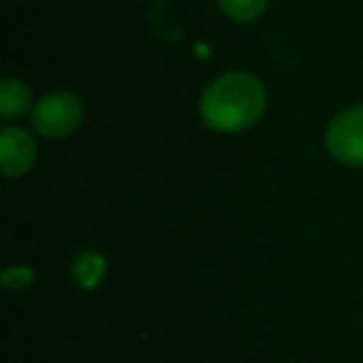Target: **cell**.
Listing matches in <instances>:
<instances>
[{
  "instance_id": "obj_5",
  "label": "cell",
  "mask_w": 363,
  "mask_h": 363,
  "mask_svg": "<svg viewBox=\"0 0 363 363\" xmlns=\"http://www.w3.org/2000/svg\"><path fill=\"white\" fill-rule=\"evenodd\" d=\"M30 107V90L23 80L6 77L0 85V112L6 120H16Z\"/></svg>"
},
{
  "instance_id": "obj_6",
  "label": "cell",
  "mask_w": 363,
  "mask_h": 363,
  "mask_svg": "<svg viewBox=\"0 0 363 363\" xmlns=\"http://www.w3.org/2000/svg\"><path fill=\"white\" fill-rule=\"evenodd\" d=\"M269 0H219L224 16L237 23H252L267 11Z\"/></svg>"
},
{
  "instance_id": "obj_7",
  "label": "cell",
  "mask_w": 363,
  "mask_h": 363,
  "mask_svg": "<svg viewBox=\"0 0 363 363\" xmlns=\"http://www.w3.org/2000/svg\"><path fill=\"white\" fill-rule=\"evenodd\" d=\"M102 274H105V259H102V254H97V252L80 254V259L75 262L77 284L90 289V286H95V284H100Z\"/></svg>"
},
{
  "instance_id": "obj_8",
  "label": "cell",
  "mask_w": 363,
  "mask_h": 363,
  "mask_svg": "<svg viewBox=\"0 0 363 363\" xmlns=\"http://www.w3.org/2000/svg\"><path fill=\"white\" fill-rule=\"evenodd\" d=\"M3 281H6V286L11 289H21V286H28V284L33 281V272H28V269H11V272H6V277H3Z\"/></svg>"
},
{
  "instance_id": "obj_3",
  "label": "cell",
  "mask_w": 363,
  "mask_h": 363,
  "mask_svg": "<svg viewBox=\"0 0 363 363\" xmlns=\"http://www.w3.org/2000/svg\"><path fill=\"white\" fill-rule=\"evenodd\" d=\"M326 147L333 160L363 167V105L348 107L328 122Z\"/></svg>"
},
{
  "instance_id": "obj_2",
  "label": "cell",
  "mask_w": 363,
  "mask_h": 363,
  "mask_svg": "<svg viewBox=\"0 0 363 363\" xmlns=\"http://www.w3.org/2000/svg\"><path fill=\"white\" fill-rule=\"evenodd\" d=\"M30 122L48 140L70 137L82 125V102L72 92H50L40 102H35L30 112Z\"/></svg>"
},
{
  "instance_id": "obj_1",
  "label": "cell",
  "mask_w": 363,
  "mask_h": 363,
  "mask_svg": "<svg viewBox=\"0 0 363 363\" xmlns=\"http://www.w3.org/2000/svg\"><path fill=\"white\" fill-rule=\"evenodd\" d=\"M267 90L249 72H227L204 90L199 115L204 125L217 132H242L262 117Z\"/></svg>"
},
{
  "instance_id": "obj_4",
  "label": "cell",
  "mask_w": 363,
  "mask_h": 363,
  "mask_svg": "<svg viewBox=\"0 0 363 363\" xmlns=\"http://www.w3.org/2000/svg\"><path fill=\"white\" fill-rule=\"evenodd\" d=\"M38 160V145L21 127H6L0 135V167L6 177H23Z\"/></svg>"
}]
</instances>
